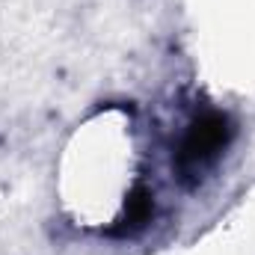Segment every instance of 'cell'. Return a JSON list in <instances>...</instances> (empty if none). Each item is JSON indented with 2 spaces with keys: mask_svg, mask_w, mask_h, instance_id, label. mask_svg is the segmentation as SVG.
Here are the masks:
<instances>
[{
  "mask_svg": "<svg viewBox=\"0 0 255 255\" xmlns=\"http://www.w3.org/2000/svg\"><path fill=\"white\" fill-rule=\"evenodd\" d=\"M235 128H232V119L226 113H205L199 116L196 122L190 125V130L184 133L178 151H175V169L181 178H190V184L199 181V172L214 163L220 157V151L229 145Z\"/></svg>",
  "mask_w": 255,
  "mask_h": 255,
  "instance_id": "cell-1",
  "label": "cell"
},
{
  "mask_svg": "<svg viewBox=\"0 0 255 255\" xmlns=\"http://www.w3.org/2000/svg\"><path fill=\"white\" fill-rule=\"evenodd\" d=\"M151 214H154V196H151V190L145 184H136L133 193L128 196V202H125V217L119 220L122 226L113 229L110 235H136L139 229L148 226Z\"/></svg>",
  "mask_w": 255,
  "mask_h": 255,
  "instance_id": "cell-2",
  "label": "cell"
}]
</instances>
